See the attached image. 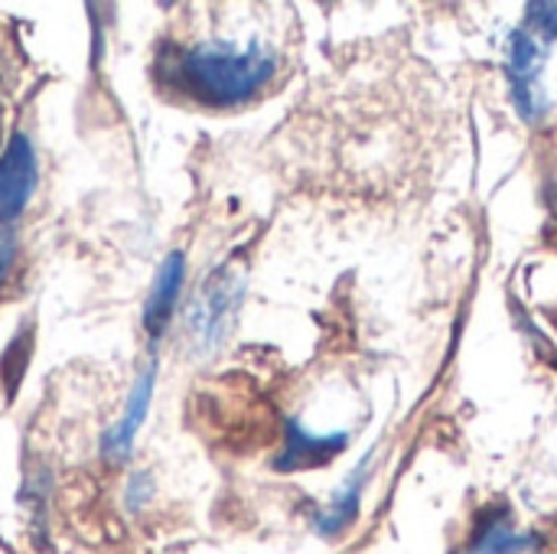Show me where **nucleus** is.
<instances>
[{
    "label": "nucleus",
    "instance_id": "obj_5",
    "mask_svg": "<svg viewBox=\"0 0 557 554\" xmlns=\"http://www.w3.org/2000/svg\"><path fill=\"white\" fill-rule=\"evenodd\" d=\"M349 447L346 431H330V434H313L300 421H287L284 428V451L274 457V470L281 473H297V470H313L326 467Z\"/></svg>",
    "mask_w": 557,
    "mask_h": 554
},
{
    "label": "nucleus",
    "instance_id": "obj_8",
    "mask_svg": "<svg viewBox=\"0 0 557 554\" xmlns=\"http://www.w3.org/2000/svg\"><path fill=\"white\" fill-rule=\"evenodd\" d=\"M535 545V535H525L512 522L509 506H493L480 513L473 535L467 542V554H529Z\"/></svg>",
    "mask_w": 557,
    "mask_h": 554
},
{
    "label": "nucleus",
    "instance_id": "obj_2",
    "mask_svg": "<svg viewBox=\"0 0 557 554\" xmlns=\"http://www.w3.org/2000/svg\"><path fill=\"white\" fill-rule=\"evenodd\" d=\"M245 287H248L245 268L235 261H225L206 274V281L199 284V291L186 307V333L199 353H215L228 340Z\"/></svg>",
    "mask_w": 557,
    "mask_h": 554
},
{
    "label": "nucleus",
    "instance_id": "obj_3",
    "mask_svg": "<svg viewBox=\"0 0 557 554\" xmlns=\"http://www.w3.org/2000/svg\"><path fill=\"white\" fill-rule=\"evenodd\" d=\"M545 59H548V46L535 39L525 26L509 33V62H506L509 98L525 124H539L552 111V98L542 82Z\"/></svg>",
    "mask_w": 557,
    "mask_h": 554
},
{
    "label": "nucleus",
    "instance_id": "obj_11",
    "mask_svg": "<svg viewBox=\"0 0 557 554\" xmlns=\"http://www.w3.org/2000/svg\"><path fill=\"white\" fill-rule=\"evenodd\" d=\"M16 251H20L16 232L13 229H0V284L10 278V271L16 264Z\"/></svg>",
    "mask_w": 557,
    "mask_h": 554
},
{
    "label": "nucleus",
    "instance_id": "obj_4",
    "mask_svg": "<svg viewBox=\"0 0 557 554\" xmlns=\"http://www.w3.org/2000/svg\"><path fill=\"white\" fill-rule=\"evenodd\" d=\"M39 180V167H36V150L33 140L26 134H13L0 153V225L13 222Z\"/></svg>",
    "mask_w": 557,
    "mask_h": 554
},
{
    "label": "nucleus",
    "instance_id": "obj_12",
    "mask_svg": "<svg viewBox=\"0 0 557 554\" xmlns=\"http://www.w3.org/2000/svg\"><path fill=\"white\" fill-rule=\"evenodd\" d=\"M150 493H153V490H150V477H147V473H134L131 483H127V506H131V509H140L144 500H147Z\"/></svg>",
    "mask_w": 557,
    "mask_h": 554
},
{
    "label": "nucleus",
    "instance_id": "obj_1",
    "mask_svg": "<svg viewBox=\"0 0 557 554\" xmlns=\"http://www.w3.org/2000/svg\"><path fill=\"white\" fill-rule=\"evenodd\" d=\"M160 85L206 108H238L261 95L277 75V52L261 42L206 39L193 46L166 42L153 62Z\"/></svg>",
    "mask_w": 557,
    "mask_h": 554
},
{
    "label": "nucleus",
    "instance_id": "obj_10",
    "mask_svg": "<svg viewBox=\"0 0 557 554\" xmlns=\"http://www.w3.org/2000/svg\"><path fill=\"white\" fill-rule=\"evenodd\" d=\"M525 20H529V33L535 39H542L545 46L557 39V3L552 0H539V3H529L525 7Z\"/></svg>",
    "mask_w": 557,
    "mask_h": 554
},
{
    "label": "nucleus",
    "instance_id": "obj_7",
    "mask_svg": "<svg viewBox=\"0 0 557 554\" xmlns=\"http://www.w3.org/2000/svg\"><path fill=\"white\" fill-rule=\"evenodd\" d=\"M183 281H186V255L183 251H170L157 274H153V284H150V294H147V304H144V330L160 340L176 313V304H180V291H183Z\"/></svg>",
    "mask_w": 557,
    "mask_h": 554
},
{
    "label": "nucleus",
    "instance_id": "obj_9",
    "mask_svg": "<svg viewBox=\"0 0 557 554\" xmlns=\"http://www.w3.org/2000/svg\"><path fill=\"white\" fill-rule=\"evenodd\" d=\"M369 464H372V454H366V457L359 460V467L349 473V480L339 487V493L317 513V519H313L317 535H323V539H339V535L359 519L362 493H366V480H369Z\"/></svg>",
    "mask_w": 557,
    "mask_h": 554
},
{
    "label": "nucleus",
    "instance_id": "obj_6",
    "mask_svg": "<svg viewBox=\"0 0 557 554\" xmlns=\"http://www.w3.org/2000/svg\"><path fill=\"white\" fill-rule=\"evenodd\" d=\"M157 359L147 362V369L137 376L131 395H127V405H124V415L104 431L101 438V454L111 460V464H124L131 457V447H134V438L140 431V424L147 421V411H150V398H153V385H157Z\"/></svg>",
    "mask_w": 557,
    "mask_h": 554
}]
</instances>
